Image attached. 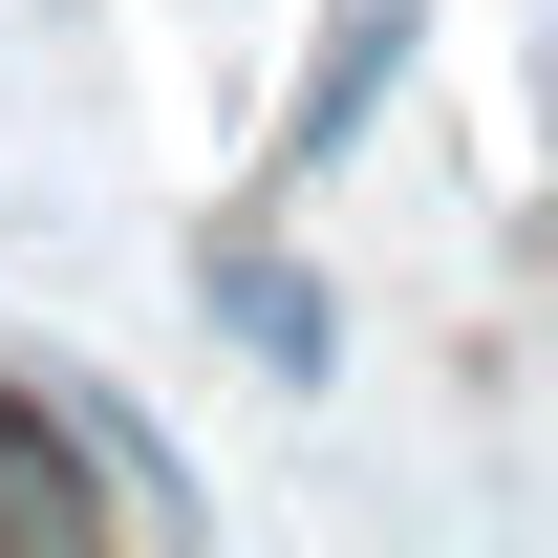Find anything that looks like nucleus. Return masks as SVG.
Masks as SVG:
<instances>
[{"label":"nucleus","instance_id":"obj_1","mask_svg":"<svg viewBox=\"0 0 558 558\" xmlns=\"http://www.w3.org/2000/svg\"><path fill=\"white\" fill-rule=\"evenodd\" d=\"M0 537H150L194 558L215 494L172 473V429L130 387H86V365H0Z\"/></svg>","mask_w":558,"mask_h":558},{"label":"nucleus","instance_id":"obj_3","mask_svg":"<svg viewBox=\"0 0 558 558\" xmlns=\"http://www.w3.org/2000/svg\"><path fill=\"white\" fill-rule=\"evenodd\" d=\"M387 86H409V0H344V22H323V65L279 86V130H258V172L301 194L323 150H365V108H387Z\"/></svg>","mask_w":558,"mask_h":558},{"label":"nucleus","instance_id":"obj_2","mask_svg":"<svg viewBox=\"0 0 558 558\" xmlns=\"http://www.w3.org/2000/svg\"><path fill=\"white\" fill-rule=\"evenodd\" d=\"M194 323L258 365L279 409H323V387H344V279H323V258H279L258 215H194Z\"/></svg>","mask_w":558,"mask_h":558}]
</instances>
